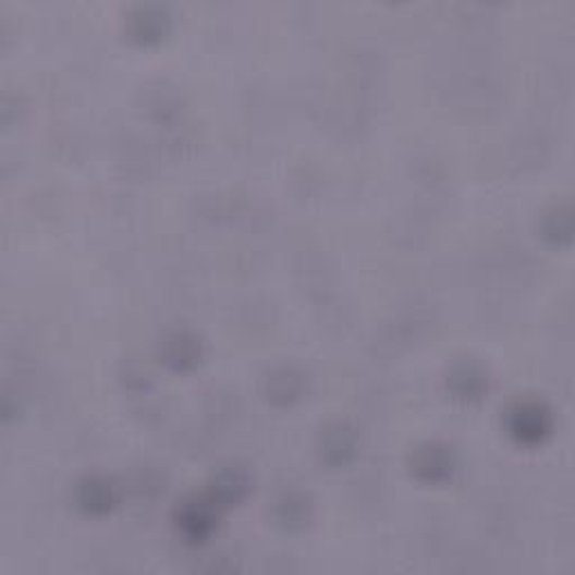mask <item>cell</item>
<instances>
[{
  "instance_id": "9",
  "label": "cell",
  "mask_w": 575,
  "mask_h": 575,
  "mask_svg": "<svg viewBox=\"0 0 575 575\" xmlns=\"http://www.w3.org/2000/svg\"><path fill=\"white\" fill-rule=\"evenodd\" d=\"M249 490H252L249 473L243 465L228 463L213 473L209 488H207V497L216 503V506L223 509V506H234V503H241Z\"/></svg>"
},
{
  "instance_id": "1",
  "label": "cell",
  "mask_w": 575,
  "mask_h": 575,
  "mask_svg": "<svg viewBox=\"0 0 575 575\" xmlns=\"http://www.w3.org/2000/svg\"><path fill=\"white\" fill-rule=\"evenodd\" d=\"M506 427L509 435L526 445L542 443L553 429V414L551 409L539 401H517L506 412Z\"/></svg>"
},
{
  "instance_id": "6",
  "label": "cell",
  "mask_w": 575,
  "mask_h": 575,
  "mask_svg": "<svg viewBox=\"0 0 575 575\" xmlns=\"http://www.w3.org/2000/svg\"><path fill=\"white\" fill-rule=\"evenodd\" d=\"M315 448H317V454L323 463L340 467V465H346L355 456L357 435L348 423L335 420V423H329L319 429Z\"/></svg>"
},
{
  "instance_id": "10",
  "label": "cell",
  "mask_w": 575,
  "mask_h": 575,
  "mask_svg": "<svg viewBox=\"0 0 575 575\" xmlns=\"http://www.w3.org/2000/svg\"><path fill=\"white\" fill-rule=\"evenodd\" d=\"M75 499H77V506L86 515L101 517L115 509V503L120 499V490L111 479H106L101 475H88L77 484Z\"/></svg>"
},
{
  "instance_id": "7",
  "label": "cell",
  "mask_w": 575,
  "mask_h": 575,
  "mask_svg": "<svg viewBox=\"0 0 575 575\" xmlns=\"http://www.w3.org/2000/svg\"><path fill=\"white\" fill-rule=\"evenodd\" d=\"M445 384L461 401H479L488 391V371L475 357H456L448 367Z\"/></svg>"
},
{
  "instance_id": "5",
  "label": "cell",
  "mask_w": 575,
  "mask_h": 575,
  "mask_svg": "<svg viewBox=\"0 0 575 575\" xmlns=\"http://www.w3.org/2000/svg\"><path fill=\"white\" fill-rule=\"evenodd\" d=\"M264 395L274 405H293L308 389V376L295 365H279L266 371L261 380Z\"/></svg>"
},
{
  "instance_id": "4",
  "label": "cell",
  "mask_w": 575,
  "mask_h": 575,
  "mask_svg": "<svg viewBox=\"0 0 575 575\" xmlns=\"http://www.w3.org/2000/svg\"><path fill=\"white\" fill-rule=\"evenodd\" d=\"M158 357L173 371H189L203 357V342L194 331L175 329L160 338Z\"/></svg>"
},
{
  "instance_id": "13",
  "label": "cell",
  "mask_w": 575,
  "mask_h": 575,
  "mask_svg": "<svg viewBox=\"0 0 575 575\" xmlns=\"http://www.w3.org/2000/svg\"><path fill=\"white\" fill-rule=\"evenodd\" d=\"M133 492L135 494H151V492H160L162 486V477L154 470V467H139L137 475L133 477Z\"/></svg>"
},
{
  "instance_id": "2",
  "label": "cell",
  "mask_w": 575,
  "mask_h": 575,
  "mask_svg": "<svg viewBox=\"0 0 575 575\" xmlns=\"http://www.w3.org/2000/svg\"><path fill=\"white\" fill-rule=\"evenodd\" d=\"M409 470L425 484H441L456 470V452L443 441H425L412 450Z\"/></svg>"
},
{
  "instance_id": "3",
  "label": "cell",
  "mask_w": 575,
  "mask_h": 575,
  "mask_svg": "<svg viewBox=\"0 0 575 575\" xmlns=\"http://www.w3.org/2000/svg\"><path fill=\"white\" fill-rule=\"evenodd\" d=\"M178 533L183 535L187 542L198 545L216 530L219 524V506L205 494V497H189L180 501V506L173 513Z\"/></svg>"
},
{
  "instance_id": "11",
  "label": "cell",
  "mask_w": 575,
  "mask_h": 575,
  "mask_svg": "<svg viewBox=\"0 0 575 575\" xmlns=\"http://www.w3.org/2000/svg\"><path fill=\"white\" fill-rule=\"evenodd\" d=\"M274 524L285 533H302L313 522V499L302 490H288L274 501Z\"/></svg>"
},
{
  "instance_id": "8",
  "label": "cell",
  "mask_w": 575,
  "mask_h": 575,
  "mask_svg": "<svg viewBox=\"0 0 575 575\" xmlns=\"http://www.w3.org/2000/svg\"><path fill=\"white\" fill-rule=\"evenodd\" d=\"M124 27L131 34V39L142 41V44H151L158 41L160 36L167 34L171 25V12L164 5L158 3H142L133 5L126 16H124Z\"/></svg>"
},
{
  "instance_id": "12",
  "label": "cell",
  "mask_w": 575,
  "mask_h": 575,
  "mask_svg": "<svg viewBox=\"0 0 575 575\" xmlns=\"http://www.w3.org/2000/svg\"><path fill=\"white\" fill-rule=\"evenodd\" d=\"M542 232L553 243L568 241L571 238V209L562 205L551 207L542 219Z\"/></svg>"
}]
</instances>
